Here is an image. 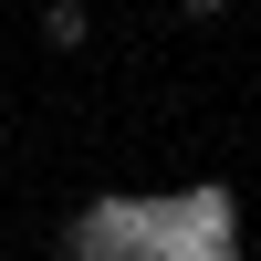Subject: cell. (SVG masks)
Returning <instances> with one entry per match:
<instances>
[{
  "label": "cell",
  "instance_id": "cell-1",
  "mask_svg": "<svg viewBox=\"0 0 261 261\" xmlns=\"http://www.w3.org/2000/svg\"><path fill=\"white\" fill-rule=\"evenodd\" d=\"M84 32H94L84 0H42V42H53V53H84Z\"/></svg>",
  "mask_w": 261,
  "mask_h": 261
},
{
  "label": "cell",
  "instance_id": "cell-2",
  "mask_svg": "<svg viewBox=\"0 0 261 261\" xmlns=\"http://www.w3.org/2000/svg\"><path fill=\"white\" fill-rule=\"evenodd\" d=\"M178 11H188V21H220V11H230V0H178Z\"/></svg>",
  "mask_w": 261,
  "mask_h": 261
}]
</instances>
